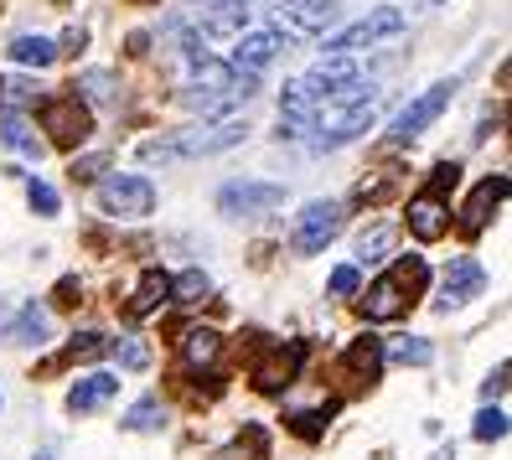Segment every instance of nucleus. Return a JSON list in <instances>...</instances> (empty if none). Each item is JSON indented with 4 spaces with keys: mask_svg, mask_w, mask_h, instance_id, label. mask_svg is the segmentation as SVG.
I'll list each match as a JSON object with an SVG mask.
<instances>
[{
    "mask_svg": "<svg viewBox=\"0 0 512 460\" xmlns=\"http://www.w3.org/2000/svg\"><path fill=\"white\" fill-rule=\"evenodd\" d=\"M249 135L244 119H218V125H192V130H176L161 140H145L140 145V161L145 166H171V161H187V156H213V150H228Z\"/></svg>",
    "mask_w": 512,
    "mask_h": 460,
    "instance_id": "nucleus-1",
    "label": "nucleus"
},
{
    "mask_svg": "<svg viewBox=\"0 0 512 460\" xmlns=\"http://www.w3.org/2000/svg\"><path fill=\"white\" fill-rule=\"evenodd\" d=\"M425 285V264H399L394 274H383V280L368 290V300H363V316L368 321H394V316H404L409 311V295L404 290H419Z\"/></svg>",
    "mask_w": 512,
    "mask_h": 460,
    "instance_id": "nucleus-2",
    "label": "nucleus"
},
{
    "mask_svg": "<svg viewBox=\"0 0 512 460\" xmlns=\"http://www.w3.org/2000/svg\"><path fill=\"white\" fill-rule=\"evenodd\" d=\"M456 78H440V83H430L425 88V94H419L414 104H404L399 114H394V125H388V135H394V140H414V135H425L430 125H435V119L445 114V104L450 99H456Z\"/></svg>",
    "mask_w": 512,
    "mask_h": 460,
    "instance_id": "nucleus-3",
    "label": "nucleus"
},
{
    "mask_svg": "<svg viewBox=\"0 0 512 460\" xmlns=\"http://www.w3.org/2000/svg\"><path fill=\"white\" fill-rule=\"evenodd\" d=\"M99 212L104 218H150L156 212V187L145 176H109L99 181Z\"/></svg>",
    "mask_w": 512,
    "mask_h": 460,
    "instance_id": "nucleus-4",
    "label": "nucleus"
},
{
    "mask_svg": "<svg viewBox=\"0 0 512 460\" xmlns=\"http://www.w3.org/2000/svg\"><path fill=\"white\" fill-rule=\"evenodd\" d=\"M394 32H404V11H399V6H378L373 16H363V21L342 26L337 37H326V52H331V57H347V52H357V47H373V42L394 37Z\"/></svg>",
    "mask_w": 512,
    "mask_h": 460,
    "instance_id": "nucleus-5",
    "label": "nucleus"
},
{
    "mask_svg": "<svg viewBox=\"0 0 512 460\" xmlns=\"http://www.w3.org/2000/svg\"><path fill=\"white\" fill-rule=\"evenodd\" d=\"M285 202L280 181H228L218 192V212L223 218H259V212H275Z\"/></svg>",
    "mask_w": 512,
    "mask_h": 460,
    "instance_id": "nucleus-6",
    "label": "nucleus"
},
{
    "mask_svg": "<svg viewBox=\"0 0 512 460\" xmlns=\"http://www.w3.org/2000/svg\"><path fill=\"white\" fill-rule=\"evenodd\" d=\"M42 130L52 135V145L73 150V145L88 140V130H94V114H88V104H83L78 94H63V99H52V104L42 109Z\"/></svg>",
    "mask_w": 512,
    "mask_h": 460,
    "instance_id": "nucleus-7",
    "label": "nucleus"
},
{
    "mask_svg": "<svg viewBox=\"0 0 512 460\" xmlns=\"http://www.w3.org/2000/svg\"><path fill=\"white\" fill-rule=\"evenodd\" d=\"M342 223H347V212H342V202H311L306 212H300V223H295V254H321L331 238L342 233Z\"/></svg>",
    "mask_w": 512,
    "mask_h": 460,
    "instance_id": "nucleus-8",
    "label": "nucleus"
},
{
    "mask_svg": "<svg viewBox=\"0 0 512 460\" xmlns=\"http://www.w3.org/2000/svg\"><path fill=\"white\" fill-rule=\"evenodd\" d=\"M316 135H311V150H342V145H352V140H363L368 130H373V104H357V109H347V114H331V119H316L311 125Z\"/></svg>",
    "mask_w": 512,
    "mask_h": 460,
    "instance_id": "nucleus-9",
    "label": "nucleus"
},
{
    "mask_svg": "<svg viewBox=\"0 0 512 460\" xmlns=\"http://www.w3.org/2000/svg\"><path fill=\"white\" fill-rule=\"evenodd\" d=\"M300 362H306V342L275 347V352L254 367V388H259V393H285V388L295 383V373H300Z\"/></svg>",
    "mask_w": 512,
    "mask_h": 460,
    "instance_id": "nucleus-10",
    "label": "nucleus"
},
{
    "mask_svg": "<svg viewBox=\"0 0 512 460\" xmlns=\"http://www.w3.org/2000/svg\"><path fill=\"white\" fill-rule=\"evenodd\" d=\"M285 47H290V42H285V32H275V26H269V32H244V37L233 42V57H228V63H233L238 73H259V68L275 63Z\"/></svg>",
    "mask_w": 512,
    "mask_h": 460,
    "instance_id": "nucleus-11",
    "label": "nucleus"
},
{
    "mask_svg": "<svg viewBox=\"0 0 512 460\" xmlns=\"http://www.w3.org/2000/svg\"><path fill=\"white\" fill-rule=\"evenodd\" d=\"M481 290H487V269H481L476 259H450V269H445V285H440V311H450V305H466V300H476Z\"/></svg>",
    "mask_w": 512,
    "mask_h": 460,
    "instance_id": "nucleus-12",
    "label": "nucleus"
},
{
    "mask_svg": "<svg viewBox=\"0 0 512 460\" xmlns=\"http://www.w3.org/2000/svg\"><path fill=\"white\" fill-rule=\"evenodd\" d=\"M502 202H507V176H487V181L471 192V202L461 207V223H456V228H461L466 238H476L481 228L492 223V212H497Z\"/></svg>",
    "mask_w": 512,
    "mask_h": 460,
    "instance_id": "nucleus-13",
    "label": "nucleus"
},
{
    "mask_svg": "<svg viewBox=\"0 0 512 460\" xmlns=\"http://www.w3.org/2000/svg\"><path fill=\"white\" fill-rule=\"evenodd\" d=\"M337 21V6H311V0H280L275 6V32L285 26V32H306V37H321L326 26Z\"/></svg>",
    "mask_w": 512,
    "mask_h": 460,
    "instance_id": "nucleus-14",
    "label": "nucleus"
},
{
    "mask_svg": "<svg viewBox=\"0 0 512 460\" xmlns=\"http://www.w3.org/2000/svg\"><path fill=\"white\" fill-rule=\"evenodd\" d=\"M409 233H414L419 243H435V238H445V233H450L445 197H435V192H419V197L409 202Z\"/></svg>",
    "mask_w": 512,
    "mask_h": 460,
    "instance_id": "nucleus-15",
    "label": "nucleus"
},
{
    "mask_svg": "<svg viewBox=\"0 0 512 460\" xmlns=\"http://www.w3.org/2000/svg\"><path fill=\"white\" fill-rule=\"evenodd\" d=\"M352 78H357V68L347 63V57H321V63H316L306 78H295V83L306 88V99H311V104H321L331 88H342V83H352Z\"/></svg>",
    "mask_w": 512,
    "mask_h": 460,
    "instance_id": "nucleus-16",
    "label": "nucleus"
},
{
    "mask_svg": "<svg viewBox=\"0 0 512 460\" xmlns=\"http://www.w3.org/2000/svg\"><path fill=\"white\" fill-rule=\"evenodd\" d=\"M114 393H119V378H114V373H88V378H78V383L68 388V409H73V414H94V409L109 404Z\"/></svg>",
    "mask_w": 512,
    "mask_h": 460,
    "instance_id": "nucleus-17",
    "label": "nucleus"
},
{
    "mask_svg": "<svg viewBox=\"0 0 512 460\" xmlns=\"http://www.w3.org/2000/svg\"><path fill=\"white\" fill-rule=\"evenodd\" d=\"M218 357H223V331H213V326H192V331L182 336V362L192 367V373H207V367H218Z\"/></svg>",
    "mask_w": 512,
    "mask_h": 460,
    "instance_id": "nucleus-18",
    "label": "nucleus"
},
{
    "mask_svg": "<svg viewBox=\"0 0 512 460\" xmlns=\"http://www.w3.org/2000/svg\"><path fill=\"white\" fill-rule=\"evenodd\" d=\"M161 300H171V274H166V269H145V280L135 285V295H130L125 311H130V316H150Z\"/></svg>",
    "mask_w": 512,
    "mask_h": 460,
    "instance_id": "nucleus-19",
    "label": "nucleus"
},
{
    "mask_svg": "<svg viewBox=\"0 0 512 460\" xmlns=\"http://www.w3.org/2000/svg\"><path fill=\"white\" fill-rule=\"evenodd\" d=\"M378 367H383V347H378V336H357L347 362H342V373H352L357 383H373L378 378Z\"/></svg>",
    "mask_w": 512,
    "mask_h": 460,
    "instance_id": "nucleus-20",
    "label": "nucleus"
},
{
    "mask_svg": "<svg viewBox=\"0 0 512 460\" xmlns=\"http://www.w3.org/2000/svg\"><path fill=\"white\" fill-rule=\"evenodd\" d=\"M11 57H16L21 68H37V73H42V68H52V63H57V42L26 32V37H16V42H11Z\"/></svg>",
    "mask_w": 512,
    "mask_h": 460,
    "instance_id": "nucleus-21",
    "label": "nucleus"
},
{
    "mask_svg": "<svg viewBox=\"0 0 512 460\" xmlns=\"http://www.w3.org/2000/svg\"><path fill=\"white\" fill-rule=\"evenodd\" d=\"M0 140H6L11 150H21V156H42V140H37L32 125H26V114H0Z\"/></svg>",
    "mask_w": 512,
    "mask_h": 460,
    "instance_id": "nucleus-22",
    "label": "nucleus"
},
{
    "mask_svg": "<svg viewBox=\"0 0 512 460\" xmlns=\"http://www.w3.org/2000/svg\"><path fill=\"white\" fill-rule=\"evenodd\" d=\"M249 6H218L213 16H202V37H244Z\"/></svg>",
    "mask_w": 512,
    "mask_h": 460,
    "instance_id": "nucleus-23",
    "label": "nucleus"
},
{
    "mask_svg": "<svg viewBox=\"0 0 512 460\" xmlns=\"http://www.w3.org/2000/svg\"><path fill=\"white\" fill-rule=\"evenodd\" d=\"M388 249H394V228L373 223V228H363V238H357V264H378V259H388Z\"/></svg>",
    "mask_w": 512,
    "mask_h": 460,
    "instance_id": "nucleus-24",
    "label": "nucleus"
},
{
    "mask_svg": "<svg viewBox=\"0 0 512 460\" xmlns=\"http://www.w3.org/2000/svg\"><path fill=\"white\" fill-rule=\"evenodd\" d=\"M109 352H114V362L125 367V373H140V367H150V347H145V336H135V331H125L119 342H109Z\"/></svg>",
    "mask_w": 512,
    "mask_h": 460,
    "instance_id": "nucleus-25",
    "label": "nucleus"
},
{
    "mask_svg": "<svg viewBox=\"0 0 512 460\" xmlns=\"http://www.w3.org/2000/svg\"><path fill=\"white\" fill-rule=\"evenodd\" d=\"M42 336H47V311H42L37 300L21 305V316L11 321V342H26V347H32V342H42Z\"/></svg>",
    "mask_w": 512,
    "mask_h": 460,
    "instance_id": "nucleus-26",
    "label": "nucleus"
},
{
    "mask_svg": "<svg viewBox=\"0 0 512 460\" xmlns=\"http://www.w3.org/2000/svg\"><path fill=\"white\" fill-rule=\"evenodd\" d=\"M207 295H213V280H207L202 269H187V274H176V280H171V300H182V305H197Z\"/></svg>",
    "mask_w": 512,
    "mask_h": 460,
    "instance_id": "nucleus-27",
    "label": "nucleus"
},
{
    "mask_svg": "<svg viewBox=\"0 0 512 460\" xmlns=\"http://www.w3.org/2000/svg\"><path fill=\"white\" fill-rule=\"evenodd\" d=\"M331 414H337V404H321V409H295V414H290V429H295L300 440H321Z\"/></svg>",
    "mask_w": 512,
    "mask_h": 460,
    "instance_id": "nucleus-28",
    "label": "nucleus"
},
{
    "mask_svg": "<svg viewBox=\"0 0 512 460\" xmlns=\"http://www.w3.org/2000/svg\"><path fill=\"white\" fill-rule=\"evenodd\" d=\"M73 88H83V99H94V104H114V73H104V68H88Z\"/></svg>",
    "mask_w": 512,
    "mask_h": 460,
    "instance_id": "nucleus-29",
    "label": "nucleus"
},
{
    "mask_svg": "<svg viewBox=\"0 0 512 460\" xmlns=\"http://www.w3.org/2000/svg\"><path fill=\"white\" fill-rule=\"evenodd\" d=\"M104 352H109V336H104V331H73V342H68V357H73V362L104 357Z\"/></svg>",
    "mask_w": 512,
    "mask_h": 460,
    "instance_id": "nucleus-30",
    "label": "nucleus"
},
{
    "mask_svg": "<svg viewBox=\"0 0 512 460\" xmlns=\"http://www.w3.org/2000/svg\"><path fill=\"white\" fill-rule=\"evenodd\" d=\"M161 424H166V414H161L156 398H140V404L130 409V419H125V429H135V435H150V429H161Z\"/></svg>",
    "mask_w": 512,
    "mask_h": 460,
    "instance_id": "nucleus-31",
    "label": "nucleus"
},
{
    "mask_svg": "<svg viewBox=\"0 0 512 460\" xmlns=\"http://www.w3.org/2000/svg\"><path fill=\"white\" fill-rule=\"evenodd\" d=\"M476 440L481 445H492V440H507V414L497 409V404H487L476 414Z\"/></svg>",
    "mask_w": 512,
    "mask_h": 460,
    "instance_id": "nucleus-32",
    "label": "nucleus"
},
{
    "mask_svg": "<svg viewBox=\"0 0 512 460\" xmlns=\"http://www.w3.org/2000/svg\"><path fill=\"white\" fill-rule=\"evenodd\" d=\"M32 99H37V88L26 78H6V83H0V114H16L21 104H32Z\"/></svg>",
    "mask_w": 512,
    "mask_h": 460,
    "instance_id": "nucleus-33",
    "label": "nucleus"
},
{
    "mask_svg": "<svg viewBox=\"0 0 512 460\" xmlns=\"http://www.w3.org/2000/svg\"><path fill=\"white\" fill-rule=\"evenodd\" d=\"M430 357H435V347L425 342V336H399V342H394V362H404V367H409V362L425 367Z\"/></svg>",
    "mask_w": 512,
    "mask_h": 460,
    "instance_id": "nucleus-34",
    "label": "nucleus"
},
{
    "mask_svg": "<svg viewBox=\"0 0 512 460\" xmlns=\"http://www.w3.org/2000/svg\"><path fill=\"white\" fill-rule=\"evenodd\" d=\"M26 202H32V212H42V218H57V192L47 187V181H26Z\"/></svg>",
    "mask_w": 512,
    "mask_h": 460,
    "instance_id": "nucleus-35",
    "label": "nucleus"
},
{
    "mask_svg": "<svg viewBox=\"0 0 512 460\" xmlns=\"http://www.w3.org/2000/svg\"><path fill=\"white\" fill-rule=\"evenodd\" d=\"M357 285H363V274H357V264H337V269H331V280H326V290L331 295H357Z\"/></svg>",
    "mask_w": 512,
    "mask_h": 460,
    "instance_id": "nucleus-36",
    "label": "nucleus"
},
{
    "mask_svg": "<svg viewBox=\"0 0 512 460\" xmlns=\"http://www.w3.org/2000/svg\"><path fill=\"white\" fill-rule=\"evenodd\" d=\"M109 166V156H104V150H99V156H78L73 166H68V176L73 181H99V171Z\"/></svg>",
    "mask_w": 512,
    "mask_h": 460,
    "instance_id": "nucleus-37",
    "label": "nucleus"
},
{
    "mask_svg": "<svg viewBox=\"0 0 512 460\" xmlns=\"http://www.w3.org/2000/svg\"><path fill=\"white\" fill-rule=\"evenodd\" d=\"M456 181H461V166H456V161H445V166H435V176H430V187H425V192L445 197V187H456Z\"/></svg>",
    "mask_w": 512,
    "mask_h": 460,
    "instance_id": "nucleus-38",
    "label": "nucleus"
},
{
    "mask_svg": "<svg viewBox=\"0 0 512 460\" xmlns=\"http://www.w3.org/2000/svg\"><path fill=\"white\" fill-rule=\"evenodd\" d=\"M502 393H507V362L497 367V373H492L487 383H481V398H487V404H492V398H502Z\"/></svg>",
    "mask_w": 512,
    "mask_h": 460,
    "instance_id": "nucleus-39",
    "label": "nucleus"
},
{
    "mask_svg": "<svg viewBox=\"0 0 512 460\" xmlns=\"http://www.w3.org/2000/svg\"><path fill=\"white\" fill-rule=\"evenodd\" d=\"M83 42H88V32H83V26H73V32L63 37V47H57V57H63V52H68V57H73V52H83Z\"/></svg>",
    "mask_w": 512,
    "mask_h": 460,
    "instance_id": "nucleus-40",
    "label": "nucleus"
},
{
    "mask_svg": "<svg viewBox=\"0 0 512 460\" xmlns=\"http://www.w3.org/2000/svg\"><path fill=\"white\" fill-rule=\"evenodd\" d=\"M57 300L73 305V300H78V280H63V285H57Z\"/></svg>",
    "mask_w": 512,
    "mask_h": 460,
    "instance_id": "nucleus-41",
    "label": "nucleus"
},
{
    "mask_svg": "<svg viewBox=\"0 0 512 460\" xmlns=\"http://www.w3.org/2000/svg\"><path fill=\"white\" fill-rule=\"evenodd\" d=\"M130 52H135V57H145V52H150V37H145V32H135V37H130Z\"/></svg>",
    "mask_w": 512,
    "mask_h": 460,
    "instance_id": "nucleus-42",
    "label": "nucleus"
},
{
    "mask_svg": "<svg viewBox=\"0 0 512 460\" xmlns=\"http://www.w3.org/2000/svg\"><path fill=\"white\" fill-rule=\"evenodd\" d=\"M192 6H213L218 11V6H249V0H192Z\"/></svg>",
    "mask_w": 512,
    "mask_h": 460,
    "instance_id": "nucleus-43",
    "label": "nucleus"
},
{
    "mask_svg": "<svg viewBox=\"0 0 512 460\" xmlns=\"http://www.w3.org/2000/svg\"><path fill=\"white\" fill-rule=\"evenodd\" d=\"M311 6H337V0H311Z\"/></svg>",
    "mask_w": 512,
    "mask_h": 460,
    "instance_id": "nucleus-44",
    "label": "nucleus"
},
{
    "mask_svg": "<svg viewBox=\"0 0 512 460\" xmlns=\"http://www.w3.org/2000/svg\"><path fill=\"white\" fill-rule=\"evenodd\" d=\"M6 321H11V316H6V305H0V326H6Z\"/></svg>",
    "mask_w": 512,
    "mask_h": 460,
    "instance_id": "nucleus-45",
    "label": "nucleus"
},
{
    "mask_svg": "<svg viewBox=\"0 0 512 460\" xmlns=\"http://www.w3.org/2000/svg\"><path fill=\"white\" fill-rule=\"evenodd\" d=\"M32 460H57V455H32Z\"/></svg>",
    "mask_w": 512,
    "mask_h": 460,
    "instance_id": "nucleus-46",
    "label": "nucleus"
}]
</instances>
